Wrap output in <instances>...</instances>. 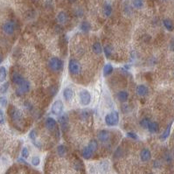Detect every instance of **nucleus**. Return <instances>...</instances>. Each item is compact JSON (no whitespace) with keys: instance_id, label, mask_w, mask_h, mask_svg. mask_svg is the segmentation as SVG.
<instances>
[{"instance_id":"obj_36","label":"nucleus","mask_w":174,"mask_h":174,"mask_svg":"<svg viewBox=\"0 0 174 174\" xmlns=\"http://www.w3.org/2000/svg\"><path fill=\"white\" fill-rule=\"evenodd\" d=\"M29 138H31V140L32 141V142H34L35 140H36V138H37V132H36V130H32L30 133H29Z\"/></svg>"},{"instance_id":"obj_4","label":"nucleus","mask_w":174,"mask_h":174,"mask_svg":"<svg viewBox=\"0 0 174 174\" xmlns=\"http://www.w3.org/2000/svg\"><path fill=\"white\" fill-rule=\"evenodd\" d=\"M79 101L82 106H88L91 102V94L87 89H82L79 93Z\"/></svg>"},{"instance_id":"obj_24","label":"nucleus","mask_w":174,"mask_h":174,"mask_svg":"<svg viewBox=\"0 0 174 174\" xmlns=\"http://www.w3.org/2000/svg\"><path fill=\"white\" fill-rule=\"evenodd\" d=\"M163 24H164L165 27H166V28L168 31H170V32L173 31L174 25H173V23L172 22V20H170V19H168V18H166V19H164V21H163Z\"/></svg>"},{"instance_id":"obj_39","label":"nucleus","mask_w":174,"mask_h":174,"mask_svg":"<svg viewBox=\"0 0 174 174\" xmlns=\"http://www.w3.org/2000/svg\"><path fill=\"white\" fill-rule=\"evenodd\" d=\"M4 116L3 110L0 109V124H4Z\"/></svg>"},{"instance_id":"obj_28","label":"nucleus","mask_w":174,"mask_h":174,"mask_svg":"<svg viewBox=\"0 0 174 174\" xmlns=\"http://www.w3.org/2000/svg\"><path fill=\"white\" fill-rule=\"evenodd\" d=\"M7 76V72L4 67H0V82H3L5 81Z\"/></svg>"},{"instance_id":"obj_10","label":"nucleus","mask_w":174,"mask_h":174,"mask_svg":"<svg viewBox=\"0 0 174 174\" xmlns=\"http://www.w3.org/2000/svg\"><path fill=\"white\" fill-rule=\"evenodd\" d=\"M137 94L139 96L145 97L149 94V88L145 85H138L137 87Z\"/></svg>"},{"instance_id":"obj_16","label":"nucleus","mask_w":174,"mask_h":174,"mask_svg":"<svg viewBox=\"0 0 174 174\" xmlns=\"http://www.w3.org/2000/svg\"><path fill=\"white\" fill-rule=\"evenodd\" d=\"M67 19H68V17H67V14L65 12V11H60L57 15V21L61 24V25H64L67 22Z\"/></svg>"},{"instance_id":"obj_18","label":"nucleus","mask_w":174,"mask_h":174,"mask_svg":"<svg viewBox=\"0 0 174 174\" xmlns=\"http://www.w3.org/2000/svg\"><path fill=\"white\" fill-rule=\"evenodd\" d=\"M117 99L121 102H125L129 99V94L126 91H120L117 93Z\"/></svg>"},{"instance_id":"obj_17","label":"nucleus","mask_w":174,"mask_h":174,"mask_svg":"<svg viewBox=\"0 0 174 174\" xmlns=\"http://www.w3.org/2000/svg\"><path fill=\"white\" fill-rule=\"evenodd\" d=\"M59 122L62 127L63 130H67V126H68V118H67V116L65 114V115H62L59 117Z\"/></svg>"},{"instance_id":"obj_11","label":"nucleus","mask_w":174,"mask_h":174,"mask_svg":"<svg viewBox=\"0 0 174 174\" xmlns=\"http://www.w3.org/2000/svg\"><path fill=\"white\" fill-rule=\"evenodd\" d=\"M11 80H12V81H13L16 85H18V86L21 85V84L25 81V79L21 74H19L18 73H13V74H12V76H11Z\"/></svg>"},{"instance_id":"obj_41","label":"nucleus","mask_w":174,"mask_h":174,"mask_svg":"<svg viewBox=\"0 0 174 174\" xmlns=\"http://www.w3.org/2000/svg\"><path fill=\"white\" fill-rule=\"evenodd\" d=\"M170 48H171L172 51H174V39H172V41L170 43Z\"/></svg>"},{"instance_id":"obj_20","label":"nucleus","mask_w":174,"mask_h":174,"mask_svg":"<svg viewBox=\"0 0 174 174\" xmlns=\"http://www.w3.org/2000/svg\"><path fill=\"white\" fill-rule=\"evenodd\" d=\"M148 130L151 132V133H156L159 131V123H156V122H151L148 125Z\"/></svg>"},{"instance_id":"obj_12","label":"nucleus","mask_w":174,"mask_h":174,"mask_svg":"<svg viewBox=\"0 0 174 174\" xmlns=\"http://www.w3.org/2000/svg\"><path fill=\"white\" fill-rule=\"evenodd\" d=\"M140 158L143 162H147L152 159V153L149 149H143L140 153Z\"/></svg>"},{"instance_id":"obj_14","label":"nucleus","mask_w":174,"mask_h":174,"mask_svg":"<svg viewBox=\"0 0 174 174\" xmlns=\"http://www.w3.org/2000/svg\"><path fill=\"white\" fill-rule=\"evenodd\" d=\"M109 171V163L108 161H102L99 164V172L101 174H107Z\"/></svg>"},{"instance_id":"obj_26","label":"nucleus","mask_w":174,"mask_h":174,"mask_svg":"<svg viewBox=\"0 0 174 174\" xmlns=\"http://www.w3.org/2000/svg\"><path fill=\"white\" fill-rule=\"evenodd\" d=\"M57 153L60 157H64L67 154V148L64 145H59L57 147Z\"/></svg>"},{"instance_id":"obj_13","label":"nucleus","mask_w":174,"mask_h":174,"mask_svg":"<svg viewBox=\"0 0 174 174\" xmlns=\"http://www.w3.org/2000/svg\"><path fill=\"white\" fill-rule=\"evenodd\" d=\"M73 97H74V90L71 88H66L63 90V98L67 102H69L73 99Z\"/></svg>"},{"instance_id":"obj_40","label":"nucleus","mask_w":174,"mask_h":174,"mask_svg":"<svg viewBox=\"0 0 174 174\" xmlns=\"http://www.w3.org/2000/svg\"><path fill=\"white\" fill-rule=\"evenodd\" d=\"M81 166V162H80V161H76V162H75V164H74V167H75V169H77V170H80Z\"/></svg>"},{"instance_id":"obj_8","label":"nucleus","mask_w":174,"mask_h":174,"mask_svg":"<svg viewBox=\"0 0 174 174\" xmlns=\"http://www.w3.org/2000/svg\"><path fill=\"white\" fill-rule=\"evenodd\" d=\"M45 125H46V130H49V131H53L57 128V123L53 117L46 118V120L45 122Z\"/></svg>"},{"instance_id":"obj_44","label":"nucleus","mask_w":174,"mask_h":174,"mask_svg":"<svg viewBox=\"0 0 174 174\" xmlns=\"http://www.w3.org/2000/svg\"><path fill=\"white\" fill-rule=\"evenodd\" d=\"M151 174H153V173H151Z\"/></svg>"},{"instance_id":"obj_30","label":"nucleus","mask_w":174,"mask_h":174,"mask_svg":"<svg viewBox=\"0 0 174 174\" xmlns=\"http://www.w3.org/2000/svg\"><path fill=\"white\" fill-rule=\"evenodd\" d=\"M88 146L94 152H95L96 150H97V148H98V145H97V142H96L95 140H91V141L89 142V144L88 145Z\"/></svg>"},{"instance_id":"obj_3","label":"nucleus","mask_w":174,"mask_h":174,"mask_svg":"<svg viewBox=\"0 0 174 174\" xmlns=\"http://www.w3.org/2000/svg\"><path fill=\"white\" fill-rule=\"evenodd\" d=\"M48 67L52 71L59 72L63 67V62L58 57H52L48 61Z\"/></svg>"},{"instance_id":"obj_37","label":"nucleus","mask_w":174,"mask_h":174,"mask_svg":"<svg viewBox=\"0 0 174 174\" xmlns=\"http://www.w3.org/2000/svg\"><path fill=\"white\" fill-rule=\"evenodd\" d=\"M127 136H128L130 138L134 139V140H138V136L136 133H134V132H128V133H127Z\"/></svg>"},{"instance_id":"obj_2","label":"nucleus","mask_w":174,"mask_h":174,"mask_svg":"<svg viewBox=\"0 0 174 174\" xmlns=\"http://www.w3.org/2000/svg\"><path fill=\"white\" fill-rule=\"evenodd\" d=\"M104 121H105V123L108 126H116V125H117V123L119 122L118 112L116 111V110H113L110 113L107 114L105 116Z\"/></svg>"},{"instance_id":"obj_6","label":"nucleus","mask_w":174,"mask_h":174,"mask_svg":"<svg viewBox=\"0 0 174 174\" xmlns=\"http://www.w3.org/2000/svg\"><path fill=\"white\" fill-rule=\"evenodd\" d=\"M30 87H31L30 82H29L27 80H25V81L21 85H19V86L18 87V88L16 89V95H18V96H21V95L26 94V93L30 90Z\"/></svg>"},{"instance_id":"obj_15","label":"nucleus","mask_w":174,"mask_h":174,"mask_svg":"<svg viewBox=\"0 0 174 174\" xmlns=\"http://www.w3.org/2000/svg\"><path fill=\"white\" fill-rule=\"evenodd\" d=\"M3 30L6 34H12L14 32V25L11 22H6L3 25Z\"/></svg>"},{"instance_id":"obj_45","label":"nucleus","mask_w":174,"mask_h":174,"mask_svg":"<svg viewBox=\"0 0 174 174\" xmlns=\"http://www.w3.org/2000/svg\"><path fill=\"white\" fill-rule=\"evenodd\" d=\"M173 74H174V73H173Z\"/></svg>"},{"instance_id":"obj_43","label":"nucleus","mask_w":174,"mask_h":174,"mask_svg":"<svg viewBox=\"0 0 174 174\" xmlns=\"http://www.w3.org/2000/svg\"><path fill=\"white\" fill-rule=\"evenodd\" d=\"M69 1H70V2H74L75 0H69Z\"/></svg>"},{"instance_id":"obj_23","label":"nucleus","mask_w":174,"mask_h":174,"mask_svg":"<svg viewBox=\"0 0 174 174\" xmlns=\"http://www.w3.org/2000/svg\"><path fill=\"white\" fill-rule=\"evenodd\" d=\"M113 70H114V68H113V66L112 65L106 64L104 66V67H103V74H104V76H108V75L111 74L112 72H113Z\"/></svg>"},{"instance_id":"obj_21","label":"nucleus","mask_w":174,"mask_h":174,"mask_svg":"<svg viewBox=\"0 0 174 174\" xmlns=\"http://www.w3.org/2000/svg\"><path fill=\"white\" fill-rule=\"evenodd\" d=\"M93 51L96 54H101L102 53V46L100 42L96 41L93 44Z\"/></svg>"},{"instance_id":"obj_22","label":"nucleus","mask_w":174,"mask_h":174,"mask_svg":"<svg viewBox=\"0 0 174 174\" xmlns=\"http://www.w3.org/2000/svg\"><path fill=\"white\" fill-rule=\"evenodd\" d=\"M171 129H172V123H170V124L167 126V128L166 129V130H165V131L163 132V134L161 135L160 139H161L162 141H165V140H166V139L169 138L170 133H171Z\"/></svg>"},{"instance_id":"obj_32","label":"nucleus","mask_w":174,"mask_h":174,"mask_svg":"<svg viewBox=\"0 0 174 174\" xmlns=\"http://www.w3.org/2000/svg\"><path fill=\"white\" fill-rule=\"evenodd\" d=\"M151 123V121H150V119L149 118H144L141 122H140V124H141V126L143 127V128H145V129H147L148 128V125H149V123Z\"/></svg>"},{"instance_id":"obj_9","label":"nucleus","mask_w":174,"mask_h":174,"mask_svg":"<svg viewBox=\"0 0 174 174\" xmlns=\"http://www.w3.org/2000/svg\"><path fill=\"white\" fill-rule=\"evenodd\" d=\"M110 138V132L108 130H102L98 133V139L102 143H106Z\"/></svg>"},{"instance_id":"obj_38","label":"nucleus","mask_w":174,"mask_h":174,"mask_svg":"<svg viewBox=\"0 0 174 174\" xmlns=\"http://www.w3.org/2000/svg\"><path fill=\"white\" fill-rule=\"evenodd\" d=\"M6 104H7V100H6V98L4 97V96H0V105H2V106H6Z\"/></svg>"},{"instance_id":"obj_7","label":"nucleus","mask_w":174,"mask_h":174,"mask_svg":"<svg viewBox=\"0 0 174 174\" xmlns=\"http://www.w3.org/2000/svg\"><path fill=\"white\" fill-rule=\"evenodd\" d=\"M63 108H64L63 102L60 100H58V101L54 102V103L53 104V106H52V112H53V114H54L56 116H59V115H60L62 113Z\"/></svg>"},{"instance_id":"obj_35","label":"nucleus","mask_w":174,"mask_h":174,"mask_svg":"<svg viewBox=\"0 0 174 174\" xmlns=\"http://www.w3.org/2000/svg\"><path fill=\"white\" fill-rule=\"evenodd\" d=\"M21 155H22V158H24V159H27L29 157V151H28V149L26 147H24L22 149Z\"/></svg>"},{"instance_id":"obj_27","label":"nucleus","mask_w":174,"mask_h":174,"mask_svg":"<svg viewBox=\"0 0 174 174\" xmlns=\"http://www.w3.org/2000/svg\"><path fill=\"white\" fill-rule=\"evenodd\" d=\"M90 28H91L90 24H89L88 21H83V22L81 23V30L82 32H89V31H90Z\"/></svg>"},{"instance_id":"obj_33","label":"nucleus","mask_w":174,"mask_h":174,"mask_svg":"<svg viewBox=\"0 0 174 174\" xmlns=\"http://www.w3.org/2000/svg\"><path fill=\"white\" fill-rule=\"evenodd\" d=\"M9 88V82H5L4 83L1 87H0V93L1 94H5L8 90Z\"/></svg>"},{"instance_id":"obj_31","label":"nucleus","mask_w":174,"mask_h":174,"mask_svg":"<svg viewBox=\"0 0 174 174\" xmlns=\"http://www.w3.org/2000/svg\"><path fill=\"white\" fill-rule=\"evenodd\" d=\"M103 51H104V54H105V56H106L107 58H109V57L111 55V53H112V48H111V46H109V45H107V46H104Z\"/></svg>"},{"instance_id":"obj_1","label":"nucleus","mask_w":174,"mask_h":174,"mask_svg":"<svg viewBox=\"0 0 174 174\" xmlns=\"http://www.w3.org/2000/svg\"><path fill=\"white\" fill-rule=\"evenodd\" d=\"M9 115L11 116V121L16 123V124H21L22 121H23V116L22 113L20 112V110L18 109H17L16 107H10V110H9Z\"/></svg>"},{"instance_id":"obj_34","label":"nucleus","mask_w":174,"mask_h":174,"mask_svg":"<svg viewBox=\"0 0 174 174\" xmlns=\"http://www.w3.org/2000/svg\"><path fill=\"white\" fill-rule=\"evenodd\" d=\"M40 163V159L38 156H35L32 159V165L34 166H38Z\"/></svg>"},{"instance_id":"obj_25","label":"nucleus","mask_w":174,"mask_h":174,"mask_svg":"<svg viewBox=\"0 0 174 174\" xmlns=\"http://www.w3.org/2000/svg\"><path fill=\"white\" fill-rule=\"evenodd\" d=\"M103 14L106 16V17H109L112 13V7L110 4H105V5L103 6Z\"/></svg>"},{"instance_id":"obj_19","label":"nucleus","mask_w":174,"mask_h":174,"mask_svg":"<svg viewBox=\"0 0 174 174\" xmlns=\"http://www.w3.org/2000/svg\"><path fill=\"white\" fill-rule=\"evenodd\" d=\"M94 153H95V152H94L88 146L85 147V148L82 150V157H83L85 159H91V157L93 156Z\"/></svg>"},{"instance_id":"obj_5","label":"nucleus","mask_w":174,"mask_h":174,"mask_svg":"<svg viewBox=\"0 0 174 174\" xmlns=\"http://www.w3.org/2000/svg\"><path fill=\"white\" fill-rule=\"evenodd\" d=\"M68 70L69 73L73 75H77L81 72V65L75 60H70L68 63Z\"/></svg>"},{"instance_id":"obj_42","label":"nucleus","mask_w":174,"mask_h":174,"mask_svg":"<svg viewBox=\"0 0 174 174\" xmlns=\"http://www.w3.org/2000/svg\"><path fill=\"white\" fill-rule=\"evenodd\" d=\"M2 61H3V57H2V55L0 54V63H1Z\"/></svg>"},{"instance_id":"obj_29","label":"nucleus","mask_w":174,"mask_h":174,"mask_svg":"<svg viewBox=\"0 0 174 174\" xmlns=\"http://www.w3.org/2000/svg\"><path fill=\"white\" fill-rule=\"evenodd\" d=\"M131 2L136 9H141L144 5V0H131Z\"/></svg>"}]
</instances>
